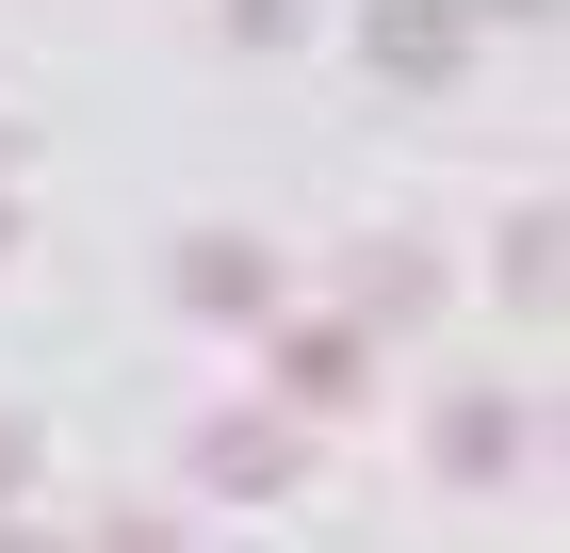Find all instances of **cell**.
<instances>
[{
    "label": "cell",
    "instance_id": "6da1fadb",
    "mask_svg": "<svg viewBox=\"0 0 570 553\" xmlns=\"http://www.w3.org/2000/svg\"><path fill=\"white\" fill-rule=\"evenodd\" d=\"M522 294H570V213H538V228H522Z\"/></svg>",
    "mask_w": 570,
    "mask_h": 553
}]
</instances>
